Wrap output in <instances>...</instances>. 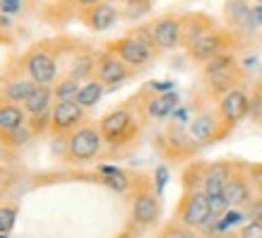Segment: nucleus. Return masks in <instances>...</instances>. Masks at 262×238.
<instances>
[{
    "instance_id": "b1692460",
    "label": "nucleus",
    "mask_w": 262,
    "mask_h": 238,
    "mask_svg": "<svg viewBox=\"0 0 262 238\" xmlns=\"http://www.w3.org/2000/svg\"><path fill=\"white\" fill-rule=\"evenodd\" d=\"M36 87V82L34 79H15V82H10L8 87H5V99L10 103H24V99L32 94V89Z\"/></svg>"
},
{
    "instance_id": "bb28decb",
    "label": "nucleus",
    "mask_w": 262,
    "mask_h": 238,
    "mask_svg": "<svg viewBox=\"0 0 262 238\" xmlns=\"http://www.w3.org/2000/svg\"><path fill=\"white\" fill-rule=\"evenodd\" d=\"M80 82L72 77H65L63 82H58L56 89H53V96H56L58 101H70V99H75L77 96V92H80Z\"/></svg>"
},
{
    "instance_id": "e433bc0d",
    "label": "nucleus",
    "mask_w": 262,
    "mask_h": 238,
    "mask_svg": "<svg viewBox=\"0 0 262 238\" xmlns=\"http://www.w3.org/2000/svg\"><path fill=\"white\" fill-rule=\"evenodd\" d=\"M149 89L154 92V94H164V92H173L176 89V82H171V79H161V82H151Z\"/></svg>"
},
{
    "instance_id": "c756f323",
    "label": "nucleus",
    "mask_w": 262,
    "mask_h": 238,
    "mask_svg": "<svg viewBox=\"0 0 262 238\" xmlns=\"http://www.w3.org/2000/svg\"><path fill=\"white\" fill-rule=\"evenodd\" d=\"M27 127H29L32 133H43V130H48V127H51V111L32 116V120H27Z\"/></svg>"
},
{
    "instance_id": "473e14b6",
    "label": "nucleus",
    "mask_w": 262,
    "mask_h": 238,
    "mask_svg": "<svg viewBox=\"0 0 262 238\" xmlns=\"http://www.w3.org/2000/svg\"><path fill=\"white\" fill-rule=\"evenodd\" d=\"M248 116H253L255 120L262 118V84H257L253 96H250V113Z\"/></svg>"
},
{
    "instance_id": "79ce46f5",
    "label": "nucleus",
    "mask_w": 262,
    "mask_h": 238,
    "mask_svg": "<svg viewBox=\"0 0 262 238\" xmlns=\"http://www.w3.org/2000/svg\"><path fill=\"white\" fill-rule=\"evenodd\" d=\"M0 238H8V236H5V233H0Z\"/></svg>"
},
{
    "instance_id": "4468645a",
    "label": "nucleus",
    "mask_w": 262,
    "mask_h": 238,
    "mask_svg": "<svg viewBox=\"0 0 262 238\" xmlns=\"http://www.w3.org/2000/svg\"><path fill=\"white\" fill-rule=\"evenodd\" d=\"M233 164L229 161H216V164H209L205 166V178H202V190H205L207 198H214V195H222L224 185L229 183V178L233 176Z\"/></svg>"
},
{
    "instance_id": "cd10ccee",
    "label": "nucleus",
    "mask_w": 262,
    "mask_h": 238,
    "mask_svg": "<svg viewBox=\"0 0 262 238\" xmlns=\"http://www.w3.org/2000/svg\"><path fill=\"white\" fill-rule=\"evenodd\" d=\"M17 222V207H0V233L8 236L10 231L15 229Z\"/></svg>"
},
{
    "instance_id": "f257e3e1",
    "label": "nucleus",
    "mask_w": 262,
    "mask_h": 238,
    "mask_svg": "<svg viewBox=\"0 0 262 238\" xmlns=\"http://www.w3.org/2000/svg\"><path fill=\"white\" fill-rule=\"evenodd\" d=\"M243 77V68L236 63L231 53H219L216 58L205 63V87L216 99H222L226 92L238 87Z\"/></svg>"
},
{
    "instance_id": "dca6fc26",
    "label": "nucleus",
    "mask_w": 262,
    "mask_h": 238,
    "mask_svg": "<svg viewBox=\"0 0 262 238\" xmlns=\"http://www.w3.org/2000/svg\"><path fill=\"white\" fill-rule=\"evenodd\" d=\"M226 17L233 29H238L241 34H253L257 29L253 17V5H248L246 0H229L226 3Z\"/></svg>"
},
{
    "instance_id": "39448f33",
    "label": "nucleus",
    "mask_w": 262,
    "mask_h": 238,
    "mask_svg": "<svg viewBox=\"0 0 262 238\" xmlns=\"http://www.w3.org/2000/svg\"><path fill=\"white\" fill-rule=\"evenodd\" d=\"M216 113H219L224 127L231 130V127H236L241 120L250 113V96H248L241 87L231 89V92H226V94L219 99V103H216Z\"/></svg>"
},
{
    "instance_id": "412c9836",
    "label": "nucleus",
    "mask_w": 262,
    "mask_h": 238,
    "mask_svg": "<svg viewBox=\"0 0 262 238\" xmlns=\"http://www.w3.org/2000/svg\"><path fill=\"white\" fill-rule=\"evenodd\" d=\"M209 29H214V24H212L209 17H205V15L183 17V46L188 48L198 36H202V34L209 32Z\"/></svg>"
},
{
    "instance_id": "7c9ffc66",
    "label": "nucleus",
    "mask_w": 262,
    "mask_h": 238,
    "mask_svg": "<svg viewBox=\"0 0 262 238\" xmlns=\"http://www.w3.org/2000/svg\"><path fill=\"white\" fill-rule=\"evenodd\" d=\"M166 238H200L198 231L190 226H183V224H173L166 229Z\"/></svg>"
},
{
    "instance_id": "9d476101",
    "label": "nucleus",
    "mask_w": 262,
    "mask_h": 238,
    "mask_svg": "<svg viewBox=\"0 0 262 238\" xmlns=\"http://www.w3.org/2000/svg\"><path fill=\"white\" fill-rule=\"evenodd\" d=\"M188 133L192 135V140L198 144H209V142H216V140H222L229 130L224 127L222 118H219V113H212V111H205L195 116L190 120V127H188Z\"/></svg>"
},
{
    "instance_id": "0eeeda50",
    "label": "nucleus",
    "mask_w": 262,
    "mask_h": 238,
    "mask_svg": "<svg viewBox=\"0 0 262 238\" xmlns=\"http://www.w3.org/2000/svg\"><path fill=\"white\" fill-rule=\"evenodd\" d=\"M231 44V36L224 29H209L205 32L202 36L192 41L190 46H188V53H190L192 60H198V63H207V60H212L216 58L219 53H226V46Z\"/></svg>"
},
{
    "instance_id": "ddd939ff",
    "label": "nucleus",
    "mask_w": 262,
    "mask_h": 238,
    "mask_svg": "<svg viewBox=\"0 0 262 238\" xmlns=\"http://www.w3.org/2000/svg\"><path fill=\"white\" fill-rule=\"evenodd\" d=\"M157 219H159V195L147 188L137 190L133 198V222L137 226H151Z\"/></svg>"
},
{
    "instance_id": "a19ab883",
    "label": "nucleus",
    "mask_w": 262,
    "mask_h": 238,
    "mask_svg": "<svg viewBox=\"0 0 262 238\" xmlns=\"http://www.w3.org/2000/svg\"><path fill=\"white\" fill-rule=\"evenodd\" d=\"M212 238H241L238 233H233V231H224V233H214Z\"/></svg>"
},
{
    "instance_id": "f03ea898",
    "label": "nucleus",
    "mask_w": 262,
    "mask_h": 238,
    "mask_svg": "<svg viewBox=\"0 0 262 238\" xmlns=\"http://www.w3.org/2000/svg\"><path fill=\"white\" fill-rule=\"evenodd\" d=\"M209 219H212V209H209V200H207L205 190L198 188V190L183 192L178 209H176V222L200 231Z\"/></svg>"
},
{
    "instance_id": "aec40b11",
    "label": "nucleus",
    "mask_w": 262,
    "mask_h": 238,
    "mask_svg": "<svg viewBox=\"0 0 262 238\" xmlns=\"http://www.w3.org/2000/svg\"><path fill=\"white\" fill-rule=\"evenodd\" d=\"M51 101H53V89H51V84H36V87L32 89V94L24 99L22 109L29 113V116H39V113H48Z\"/></svg>"
},
{
    "instance_id": "2eb2a0df",
    "label": "nucleus",
    "mask_w": 262,
    "mask_h": 238,
    "mask_svg": "<svg viewBox=\"0 0 262 238\" xmlns=\"http://www.w3.org/2000/svg\"><path fill=\"white\" fill-rule=\"evenodd\" d=\"M224 198L229 200L231 207H246L248 202L255 198V190H253L250 178L233 171V176L229 178V183L224 185Z\"/></svg>"
},
{
    "instance_id": "f8f14e48",
    "label": "nucleus",
    "mask_w": 262,
    "mask_h": 238,
    "mask_svg": "<svg viewBox=\"0 0 262 238\" xmlns=\"http://www.w3.org/2000/svg\"><path fill=\"white\" fill-rule=\"evenodd\" d=\"M130 75H133V68H127V65L123 63L116 53H111V51H103L101 56L96 58V79H99L101 84L118 87V84H123Z\"/></svg>"
},
{
    "instance_id": "f704fd0d",
    "label": "nucleus",
    "mask_w": 262,
    "mask_h": 238,
    "mask_svg": "<svg viewBox=\"0 0 262 238\" xmlns=\"http://www.w3.org/2000/svg\"><path fill=\"white\" fill-rule=\"evenodd\" d=\"M166 183H168V168L157 166V171H154V192H157V195H164Z\"/></svg>"
},
{
    "instance_id": "6ab92c4d",
    "label": "nucleus",
    "mask_w": 262,
    "mask_h": 238,
    "mask_svg": "<svg viewBox=\"0 0 262 238\" xmlns=\"http://www.w3.org/2000/svg\"><path fill=\"white\" fill-rule=\"evenodd\" d=\"M27 125V111L19 103H0V135L15 133Z\"/></svg>"
},
{
    "instance_id": "a211bd4d",
    "label": "nucleus",
    "mask_w": 262,
    "mask_h": 238,
    "mask_svg": "<svg viewBox=\"0 0 262 238\" xmlns=\"http://www.w3.org/2000/svg\"><path fill=\"white\" fill-rule=\"evenodd\" d=\"M84 22L89 24V29L94 32H106L111 29L113 24L118 22V10L111 3H99V5H92L84 12Z\"/></svg>"
},
{
    "instance_id": "9b49d317",
    "label": "nucleus",
    "mask_w": 262,
    "mask_h": 238,
    "mask_svg": "<svg viewBox=\"0 0 262 238\" xmlns=\"http://www.w3.org/2000/svg\"><path fill=\"white\" fill-rule=\"evenodd\" d=\"M84 120V106L70 99V101H56L53 111H51V130L53 133H72L77 130Z\"/></svg>"
},
{
    "instance_id": "393cba45",
    "label": "nucleus",
    "mask_w": 262,
    "mask_h": 238,
    "mask_svg": "<svg viewBox=\"0 0 262 238\" xmlns=\"http://www.w3.org/2000/svg\"><path fill=\"white\" fill-rule=\"evenodd\" d=\"M101 183L106 185V188H111L113 192H127V190H130V185H133L130 176H127L123 168H116L113 174H103L101 176Z\"/></svg>"
},
{
    "instance_id": "2f4dec72",
    "label": "nucleus",
    "mask_w": 262,
    "mask_h": 238,
    "mask_svg": "<svg viewBox=\"0 0 262 238\" xmlns=\"http://www.w3.org/2000/svg\"><path fill=\"white\" fill-rule=\"evenodd\" d=\"M32 135H34V133L29 130V127H19V130H15V133H8V135H3V137H5V140H8L12 147H22V144L27 142V140H29Z\"/></svg>"
},
{
    "instance_id": "1a4fd4ad",
    "label": "nucleus",
    "mask_w": 262,
    "mask_h": 238,
    "mask_svg": "<svg viewBox=\"0 0 262 238\" xmlns=\"http://www.w3.org/2000/svg\"><path fill=\"white\" fill-rule=\"evenodd\" d=\"M24 65H27V72H29V79H34L36 84H53L58 75V65L56 58L51 56L43 48H34L27 53L24 58Z\"/></svg>"
},
{
    "instance_id": "20e7f679",
    "label": "nucleus",
    "mask_w": 262,
    "mask_h": 238,
    "mask_svg": "<svg viewBox=\"0 0 262 238\" xmlns=\"http://www.w3.org/2000/svg\"><path fill=\"white\" fill-rule=\"evenodd\" d=\"M99 130H101L103 142L118 147V144L127 142L130 135H133V130H135V116H133V111H130L127 106L113 109V111H108L101 118Z\"/></svg>"
},
{
    "instance_id": "c9c22d12",
    "label": "nucleus",
    "mask_w": 262,
    "mask_h": 238,
    "mask_svg": "<svg viewBox=\"0 0 262 238\" xmlns=\"http://www.w3.org/2000/svg\"><path fill=\"white\" fill-rule=\"evenodd\" d=\"M22 10V0H0V12L3 15H15Z\"/></svg>"
},
{
    "instance_id": "58836bf2",
    "label": "nucleus",
    "mask_w": 262,
    "mask_h": 238,
    "mask_svg": "<svg viewBox=\"0 0 262 238\" xmlns=\"http://www.w3.org/2000/svg\"><path fill=\"white\" fill-rule=\"evenodd\" d=\"M253 17H255V24H257V27H262V0L253 5Z\"/></svg>"
},
{
    "instance_id": "7ed1b4c3",
    "label": "nucleus",
    "mask_w": 262,
    "mask_h": 238,
    "mask_svg": "<svg viewBox=\"0 0 262 238\" xmlns=\"http://www.w3.org/2000/svg\"><path fill=\"white\" fill-rule=\"evenodd\" d=\"M103 147V137L101 130L94 125H80L77 130H72L68 137V159L84 164L92 159L99 157V152Z\"/></svg>"
},
{
    "instance_id": "f3484780",
    "label": "nucleus",
    "mask_w": 262,
    "mask_h": 238,
    "mask_svg": "<svg viewBox=\"0 0 262 238\" xmlns=\"http://www.w3.org/2000/svg\"><path fill=\"white\" fill-rule=\"evenodd\" d=\"M178 103H181V94L173 89V92L154 94L149 101H147L144 111H147V116H149L151 120H166V118H171V113L178 109Z\"/></svg>"
},
{
    "instance_id": "a878e982",
    "label": "nucleus",
    "mask_w": 262,
    "mask_h": 238,
    "mask_svg": "<svg viewBox=\"0 0 262 238\" xmlns=\"http://www.w3.org/2000/svg\"><path fill=\"white\" fill-rule=\"evenodd\" d=\"M151 12V0H125V8H123V15L127 19H142L144 15H149Z\"/></svg>"
},
{
    "instance_id": "c85d7f7f",
    "label": "nucleus",
    "mask_w": 262,
    "mask_h": 238,
    "mask_svg": "<svg viewBox=\"0 0 262 238\" xmlns=\"http://www.w3.org/2000/svg\"><path fill=\"white\" fill-rule=\"evenodd\" d=\"M243 209H246L248 222H262V192H257Z\"/></svg>"
},
{
    "instance_id": "6e6552de",
    "label": "nucleus",
    "mask_w": 262,
    "mask_h": 238,
    "mask_svg": "<svg viewBox=\"0 0 262 238\" xmlns=\"http://www.w3.org/2000/svg\"><path fill=\"white\" fill-rule=\"evenodd\" d=\"M151 36H154L157 48H161V51H173V48L183 46V17H159L151 24Z\"/></svg>"
},
{
    "instance_id": "4be33fe9",
    "label": "nucleus",
    "mask_w": 262,
    "mask_h": 238,
    "mask_svg": "<svg viewBox=\"0 0 262 238\" xmlns=\"http://www.w3.org/2000/svg\"><path fill=\"white\" fill-rule=\"evenodd\" d=\"M103 87H106V84H101L99 79H87V82L80 87L77 96H75V101L80 103V106H84V109H92V106H96V103L101 101L103 92H106Z\"/></svg>"
},
{
    "instance_id": "5701e85b",
    "label": "nucleus",
    "mask_w": 262,
    "mask_h": 238,
    "mask_svg": "<svg viewBox=\"0 0 262 238\" xmlns=\"http://www.w3.org/2000/svg\"><path fill=\"white\" fill-rule=\"evenodd\" d=\"M92 75H96V58L89 56V53H82V56L75 58L70 65V72H68V77L77 79V82L89 79Z\"/></svg>"
},
{
    "instance_id": "72a5a7b5",
    "label": "nucleus",
    "mask_w": 262,
    "mask_h": 238,
    "mask_svg": "<svg viewBox=\"0 0 262 238\" xmlns=\"http://www.w3.org/2000/svg\"><path fill=\"white\" fill-rule=\"evenodd\" d=\"M241 238H262V222H246L238 231Z\"/></svg>"
},
{
    "instance_id": "4c0bfd02",
    "label": "nucleus",
    "mask_w": 262,
    "mask_h": 238,
    "mask_svg": "<svg viewBox=\"0 0 262 238\" xmlns=\"http://www.w3.org/2000/svg\"><path fill=\"white\" fill-rule=\"evenodd\" d=\"M171 118H173L176 125H188V123H190V113H188V109L178 106V109L171 113Z\"/></svg>"
},
{
    "instance_id": "ea45409f",
    "label": "nucleus",
    "mask_w": 262,
    "mask_h": 238,
    "mask_svg": "<svg viewBox=\"0 0 262 238\" xmlns=\"http://www.w3.org/2000/svg\"><path fill=\"white\" fill-rule=\"evenodd\" d=\"M75 3L87 10V8H92V5H99V3H103V0H75Z\"/></svg>"
},
{
    "instance_id": "423d86ee",
    "label": "nucleus",
    "mask_w": 262,
    "mask_h": 238,
    "mask_svg": "<svg viewBox=\"0 0 262 238\" xmlns=\"http://www.w3.org/2000/svg\"><path fill=\"white\" fill-rule=\"evenodd\" d=\"M108 51L116 53L127 68L137 70V68H144V65L151 63V58H154V51H157V48L147 46V44H142L140 39H135V36L127 34V36H123V39L113 41Z\"/></svg>"
}]
</instances>
